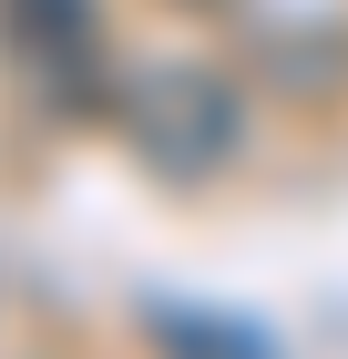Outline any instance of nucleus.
<instances>
[{"label":"nucleus","instance_id":"1","mask_svg":"<svg viewBox=\"0 0 348 359\" xmlns=\"http://www.w3.org/2000/svg\"><path fill=\"white\" fill-rule=\"evenodd\" d=\"M113 123H123V144L144 154V175L205 185V175H225V154H236L246 103H236V83H225L215 62H134V72L113 83Z\"/></svg>","mask_w":348,"mask_h":359},{"label":"nucleus","instance_id":"2","mask_svg":"<svg viewBox=\"0 0 348 359\" xmlns=\"http://www.w3.org/2000/svg\"><path fill=\"white\" fill-rule=\"evenodd\" d=\"M0 31H11V62L21 83L52 113H113V31L103 0H0Z\"/></svg>","mask_w":348,"mask_h":359},{"label":"nucleus","instance_id":"3","mask_svg":"<svg viewBox=\"0 0 348 359\" xmlns=\"http://www.w3.org/2000/svg\"><path fill=\"white\" fill-rule=\"evenodd\" d=\"M164 339H174V359H267V349H246L236 329H215V318H195V329H185V318H174V329H164Z\"/></svg>","mask_w":348,"mask_h":359},{"label":"nucleus","instance_id":"4","mask_svg":"<svg viewBox=\"0 0 348 359\" xmlns=\"http://www.w3.org/2000/svg\"><path fill=\"white\" fill-rule=\"evenodd\" d=\"M174 11H236V0H174Z\"/></svg>","mask_w":348,"mask_h":359}]
</instances>
